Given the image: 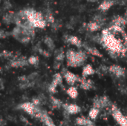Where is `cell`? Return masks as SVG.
I'll return each mask as SVG.
<instances>
[{
  "instance_id": "cell-1",
  "label": "cell",
  "mask_w": 127,
  "mask_h": 126,
  "mask_svg": "<svg viewBox=\"0 0 127 126\" xmlns=\"http://www.w3.org/2000/svg\"><path fill=\"white\" fill-rule=\"evenodd\" d=\"M12 36L22 44L28 43L34 36V27H25L16 26L10 33Z\"/></svg>"
},
{
  "instance_id": "cell-2",
  "label": "cell",
  "mask_w": 127,
  "mask_h": 126,
  "mask_svg": "<svg viewBox=\"0 0 127 126\" xmlns=\"http://www.w3.org/2000/svg\"><path fill=\"white\" fill-rule=\"evenodd\" d=\"M67 64L68 66L75 68L82 66L86 61L87 55L86 52L82 50L74 51L73 50H68L65 53Z\"/></svg>"
},
{
  "instance_id": "cell-3",
  "label": "cell",
  "mask_w": 127,
  "mask_h": 126,
  "mask_svg": "<svg viewBox=\"0 0 127 126\" xmlns=\"http://www.w3.org/2000/svg\"><path fill=\"white\" fill-rule=\"evenodd\" d=\"M29 21L33 27L44 28L46 26V20L42 13L38 12L33 9H27Z\"/></svg>"
},
{
  "instance_id": "cell-4",
  "label": "cell",
  "mask_w": 127,
  "mask_h": 126,
  "mask_svg": "<svg viewBox=\"0 0 127 126\" xmlns=\"http://www.w3.org/2000/svg\"><path fill=\"white\" fill-rule=\"evenodd\" d=\"M15 24L16 26L25 27H33L28 19L27 9L20 10L15 14ZM35 28V27H34Z\"/></svg>"
},
{
  "instance_id": "cell-5",
  "label": "cell",
  "mask_w": 127,
  "mask_h": 126,
  "mask_svg": "<svg viewBox=\"0 0 127 126\" xmlns=\"http://www.w3.org/2000/svg\"><path fill=\"white\" fill-rule=\"evenodd\" d=\"M17 108L24 111L28 114H29L32 117H36V115L39 114V112L41 111V109L39 108H38L37 105H34L32 102H23V103L17 106Z\"/></svg>"
},
{
  "instance_id": "cell-6",
  "label": "cell",
  "mask_w": 127,
  "mask_h": 126,
  "mask_svg": "<svg viewBox=\"0 0 127 126\" xmlns=\"http://www.w3.org/2000/svg\"><path fill=\"white\" fill-rule=\"evenodd\" d=\"M112 115L119 126H127V117L122 114L121 110L114 104L112 105Z\"/></svg>"
},
{
  "instance_id": "cell-7",
  "label": "cell",
  "mask_w": 127,
  "mask_h": 126,
  "mask_svg": "<svg viewBox=\"0 0 127 126\" xmlns=\"http://www.w3.org/2000/svg\"><path fill=\"white\" fill-rule=\"evenodd\" d=\"M110 105V101L106 96H103L100 97H96L93 102V107L101 109L104 108Z\"/></svg>"
},
{
  "instance_id": "cell-8",
  "label": "cell",
  "mask_w": 127,
  "mask_h": 126,
  "mask_svg": "<svg viewBox=\"0 0 127 126\" xmlns=\"http://www.w3.org/2000/svg\"><path fill=\"white\" fill-rule=\"evenodd\" d=\"M63 75H64V78L65 79L66 82L71 86H73L76 82H80L81 79L80 76H78L77 75L73 74L72 72L69 71H65V72L63 73Z\"/></svg>"
},
{
  "instance_id": "cell-9",
  "label": "cell",
  "mask_w": 127,
  "mask_h": 126,
  "mask_svg": "<svg viewBox=\"0 0 127 126\" xmlns=\"http://www.w3.org/2000/svg\"><path fill=\"white\" fill-rule=\"evenodd\" d=\"M63 83V77L61 76L60 74H56L54 76L53 80L51 82V83L50 84V85L48 86V91L51 94H54L56 93V90H57V87L59 85H61Z\"/></svg>"
},
{
  "instance_id": "cell-10",
  "label": "cell",
  "mask_w": 127,
  "mask_h": 126,
  "mask_svg": "<svg viewBox=\"0 0 127 126\" xmlns=\"http://www.w3.org/2000/svg\"><path fill=\"white\" fill-rule=\"evenodd\" d=\"M109 71L117 77H122L125 76V69L118 65H111L109 68Z\"/></svg>"
},
{
  "instance_id": "cell-11",
  "label": "cell",
  "mask_w": 127,
  "mask_h": 126,
  "mask_svg": "<svg viewBox=\"0 0 127 126\" xmlns=\"http://www.w3.org/2000/svg\"><path fill=\"white\" fill-rule=\"evenodd\" d=\"M28 65H29L28 60L23 56H21L16 59H13L10 63V65L12 68H22V67L27 66Z\"/></svg>"
},
{
  "instance_id": "cell-12",
  "label": "cell",
  "mask_w": 127,
  "mask_h": 126,
  "mask_svg": "<svg viewBox=\"0 0 127 126\" xmlns=\"http://www.w3.org/2000/svg\"><path fill=\"white\" fill-rule=\"evenodd\" d=\"M63 107L69 114H77L81 111V108L76 104H64Z\"/></svg>"
},
{
  "instance_id": "cell-13",
  "label": "cell",
  "mask_w": 127,
  "mask_h": 126,
  "mask_svg": "<svg viewBox=\"0 0 127 126\" xmlns=\"http://www.w3.org/2000/svg\"><path fill=\"white\" fill-rule=\"evenodd\" d=\"M65 41L68 43H69V44H71V45H74V46H75V47H77L78 48H81L83 46V44L82 41L77 36H68L66 38Z\"/></svg>"
},
{
  "instance_id": "cell-14",
  "label": "cell",
  "mask_w": 127,
  "mask_h": 126,
  "mask_svg": "<svg viewBox=\"0 0 127 126\" xmlns=\"http://www.w3.org/2000/svg\"><path fill=\"white\" fill-rule=\"evenodd\" d=\"M80 86L82 89L85 91H89L93 88L94 83L91 79H87L85 77H82L80 81Z\"/></svg>"
},
{
  "instance_id": "cell-15",
  "label": "cell",
  "mask_w": 127,
  "mask_h": 126,
  "mask_svg": "<svg viewBox=\"0 0 127 126\" xmlns=\"http://www.w3.org/2000/svg\"><path fill=\"white\" fill-rule=\"evenodd\" d=\"M75 122L77 126H95L94 123L90 120V118H86L83 116L77 117Z\"/></svg>"
},
{
  "instance_id": "cell-16",
  "label": "cell",
  "mask_w": 127,
  "mask_h": 126,
  "mask_svg": "<svg viewBox=\"0 0 127 126\" xmlns=\"http://www.w3.org/2000/svg\"><path fill=\"white\" fill-rule=\"evenodd\" d=\"M115 4V0H104L100 4L98 9L100 11H106L109 10Z\"/></svg>"
},
{
  "instance_id": "cell-17",
  "label": "cell",
  "mask_w": 127,
  "mask_h": 126,
  "mask_svg": "<svg viewBox=\"0 0 127 126\" xmlns=\"http://www.w3.org/2000/svg\"><path fill=\"white\" fill-rule=\"evenodd\" d=\"M83 47L85 48V50L89 53H90V54H92L93 56H97V57H102V54L100 53V51L97 48H95L94 47H92V46H89V45H88L86 44H83Z\"/></svg>"
},
{
  "instance_id": "cell-18",
  "label": "cell",
  "mask_w": 127,
  "mask_h": 126,
  "mask_svg": "<svg viewBox=\"0 0 127 126\" xmlns=\"http://www.w3.org/2000/svg\"><path fill=\"white\" fill-rule=\"evenodd\" d=\"M15 14L13 12H8L3 16V22L7 25H10L11 23L15 24Z\"/></svg>"
},
{
  "instance_id": "cell-19",
  "label": "cell",
  "mask_w": 127,
  "mask_h": 126,
  "mask_svg": "<svg viewBox=\"0 0 127 126\" xmlns=\"http://www.w3.org/2000/svg\"><path fill=\"white\" fill-rule=\"evenodd\" d=\"M95 70L94 69V68L92 67V65H86L83 67V77L86 78L89 76L93 75L94 74H95Z\"/></svg>"
},
{
  "instance_id": "cell-20",
  "label": "cell",
  "mask_w": 127,
  "mask_h": 126,
  "mask_svg": "<svg viewBox=\"0 0 127 126\" xmlns=\"http://www.w3.org/2000/svg\"><path fill=\"white\" fill-rule=\"evenodd\" d=\"M41 121H42L47 126H57L53 122V120L49 117V116L47 114L45 111H43L42 114V116L39 119Z\"/></svg>"
},
{
  "instance_id": "cell-21",
  "label": "cell",
  "mask_w": 127,
  "mask_h": 126,
  "mask_svg": "<svg viewBox=\"0 0 127 126\" xmlns=\"http://www.w3.org/2000/svg\"><path fill=\"white\" fill-rule=\"evenodd\" d=\"M66 93L71 99H76L78 97V91H77V88H75L74 86L69 87L66 90Z\"/></svg>"
},
{
  "instance_id": "cell-22",
  "label": "cell",
  "mask_w": 127,
  "mask_h": 126,
  "mask_svg": "<svg viewBox=\"0 0 127 126\" xmlns=\"http://www.w3.org/2000/svg\"><path fill=\"white\" fill-rule=\"evenodd\" d=\"M88 27V29L92 31V32H94V31H97L98 30H100V27H101V25L99 24L98 22H95V21H92L91 22H89L87 25Z\"/></svg>"
},
{
  "instance_id": "cell-23",
  "label": "cell",
  "mask_w": 127,
  "mask_h": 126,
  "mask_svg": "<svg viewBox=\"0 0 127 126\" xmlns=\"http://www.w3.org/2000/svg\"><path fill=\"white\" fill-rule=\"evenodd\" d=\"M127 21L123 17L121 16H117L114 20H113V25H117L119 27H123L124 25H125L127 24Z\"/></svg>"
},
{
  "instance_id": "cell-24",
  "label": "cell",
  "mask_w": 127,
  "mask_h": 126,
  "mask_svg": "<svg viewBox=\"0 0 127 126\" xmlns=\"http://www.w3.org/2000/svg\"><path fill=\"white\" fill-rule=\"evenodd\" d=\"M100 113V109L99 108H95V107H92L89 112V117L91 119V120H95L98 114Z\"/></svg>"
},
{
  "instance_id": "cell-25",
  "label": "cell",
  "mask_w": 127,
  "mask_h": 126,
  "mask_svg": "<svg viewBox=\"0 0 127 126\" xmlns=\"http://www.w3.org/2000/svg\"><path fill=\"white\" fill-rule=\"evenodd\" d=\"M44 42L45 43V45L48 46V48L51 50H53L55 48V45H54V41L52 40V39L51 37H45V40H44Z\"/></svg>"
},
{
  "instance_id": "cell-26",
  "label": "cell",
  "mask_w": 127,
  "mask_h": 126,
  "mask_svg": "<svg viewBox=\"0 0 127 126\" xmlns=\"http://www.w3.org/2000/svg\"><path fill=\"white\" fill-rule=\"evenodd\" d=\"M65 57V54L63 51V49H60V50H58L57 52H56V60L58 61V62H62L64 60Z\"/></svg>"
},
{
  "instance_id": "cell-27",
  "label": "cell",
  "mask_w": 127,
  "mask_h": 126,
  "mask_svg": "<svg viewBox=\"0 0 127 126\" xmlns=\"http://www.w3.org/2000/svg\"><path fill=\"white\" fill-rule=\"evenodd\" d=\"M28 60L29 64L31 65H37L39 64V61L38 56H34V55L30 56V57L28 59Z\"/></svg>"
},
{
  "instance_id": "cell-28",
  "label": "cell",
  "mask_w": 127,
  "mask_h": 126,
  "mask_svg": "<svg viewBox=\"0 0 127 126\" xmlns=\"http://www.w3.org/2000/svg\"><path fill=\"white\" fill-rule=\"evenodd\" d=\"M51 103H52L54 108H60L62 105H63L60 100H58V99H57L55 97H51Z\"/></svg>"
},
{
  "instance_id": "cell-29",
  "label": "cell",
  "mask_w": 127,
  "mask_h": 126,
  "mask_svg": "<svg viewBox=\"0 0 127 126\" xmlns=\"http://www.w3.org/2000/svg\"><path fill=\"white\" fill-rule=\"evenodd\" d=\"M1 56L2 57L5 58V59H8V58H10V57L12 56V53H10V52H8V51H7V50H4V51L1 53Z\"/></svg>"
},
{
  "instance_id": "cell-30",
  "label": "cell",
  "mask_w": 127,
  "mask_h": 126,
  "mask_svg": "<svg viewBox=\"0 0 127 126\" xmlns=\"http://www.w3.org/2000/svg\"><path fill=\"white\" fill-rule=\"evenodd\" d=\"M32 102H33L34 105H36L38 106V105L40 104V100L38 99V98H34V99L32 100Z\"/></svg>"
},
{
  "instance_id": "cell-31",
  "label": "cell",
  "mask_w": 127,
  "mask_h": 126,
  "mask_svg": "<svg viewBox=\"0 0 127 126\" xmlns=\"http://www.w3.org/2000/svg\"><path fill=\"white\" fill-rule=\"evenodd\" d=\"M9 35V33H7V32H4L3 30H1V38H5V37H7V36Z\"/></svg>"
},
{
  "instance_id": "cell-32",
  "label": "cell",
  "mask_w": 127,
  "mask_h": 126,
  "mask_svg": "<svg viewBox=\"0 0 127 126\" xmlns=\"http://www.w3.org/2000/svg\"></svg>"
}]
</instances>
